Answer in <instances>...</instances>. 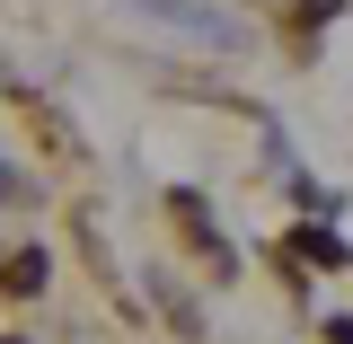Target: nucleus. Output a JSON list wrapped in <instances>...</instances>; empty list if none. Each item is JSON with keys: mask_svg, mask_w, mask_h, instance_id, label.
I'll list each match as a JSON object with an SVG mask.
<instances>
[{"mask_svg": "<svg viewBox=\"0 0 353 344\" xmlns=\"http://www.w3.org/2000/svg\"><path fill=\"white\" fill-rule=\"evenodd\" d=\"M132 9L159 18V27H176V36H194V44H212V53L239 44V18H230V9H203V0H132Z\"/></svg>", "mask_w": 353, "mask_h": 344, "instance_id": "nucleus-1", "label": "nucleus"}, {"mask_svg": "<svg viewBox=\"0 0 353 344\" xmlns=\"http://www.w3.org/2000/svg\"><path fill=\"white\" fill-rule=\"evenodd\" d=\"M168 212L185 221V239L203 247V265H212V274H230V265H239V256H230V239L212 230V212H203V194H185V185H176V194H168Z\"/></svg>", "mask_w": 353, "mask_h": 344, "instance_id": "nucleus-2", "label": "nucleus"}, {"mask_svg": "<svg viewBox=\"0 0 353 344\" xmlns=\"http://www.w3.org/2000/svg\"><path fill=\"white\" fill-rule=\"evenodd\" d=\"M283 256H292V265H318V274H345V265H353V247L336 239V230H318V221H301V230L283 239Z\"/></svg>", "mask_w": 353, "mask_h": 344, "instance_id": "nucleus-3", "label": "nucleus"}, {"mask_svg": "<svg viewBox=\"0 0 353 344\" xmlns=\"http://www.w3.org/2000/svg\"><path fill=\"white\" fill-rule=\"evenodd\" d=\"M44 283V256L36 247H9V265H0V292H36Z\"/></svg>", "mask_w": 353, "mask_h": 344, "instance_id": "nucleus-4", "label": "nucleus"}, {"mask_svg": "<svg viewBox=\"0 0 353 344\" xmlns=\"http://www.w3.org/2000/svg\"><path fill=\"white\" fill-rule=\"evenodd\" d=\"M27 194H36L27 176H18V168H0V203H27Z\"/></svg>", "mask_w": 353, "mask_h": 344, "instance_id": "nucleus-5", "label": "nucleus"}, {"mask_svg": "<svg viewBox=\"0 0 353 344\" xmlns=\"http://www.w3.org/2000/svg\"><path fill=\"white\" fill-rule=\"evenodd\" d=\"M327 344H353V318H327Z\"/></svg>", "mask_w": 353, "mask_h": 344, "instance_id": "nucleus-6", "label": "nucleus"}]
</instances>
